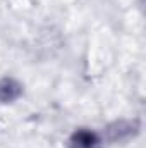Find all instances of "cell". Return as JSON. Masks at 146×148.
Returning <instances> with one entry per match:
<instances>
[{
    "instance_id": "cell-2",
    "label": "cell",
    "mask_w": 146,
    "mask_h": 148,
    "mask_svg": "<svg viewBox=\"0 0 146 148\" xmlns=\"http://www.w3.org/2000/svg\"><path fill=\"white\" fill-rule=\"evenodd\" d=\"M19 95H21V84L17 81L9 79V77L0 81V102H3V103L12 102Z\"/></svg>"
},
{
    "instance_id": "cell-3",
    "label": "cell",
    "mask_w": 146,
    "mask_h": 148,
    "mask_svg": "<svg viewBox=\"0 0 146 148\" xmlns=\"http://www.w3.org/2000/svg\"><path fill=\"white\" fill-rule=\"evenodd\" d=\"M131 124L129 122H115L113 124V127H110L108 129V133H110V138L112 140H120L124 134H131Z\"/></svg>"
},
{
    "instance_id": "cell-1",
    "label": "cell",
    "mask_w": 146,
    "mask_h": 148,
    "mask_svg": "<svg viewBox=\"0 0 146 148\" xmlns=\"http://www.w3.org/2000/svg\"><path fill=\"white\" fill-rule=\"evenodd\" d=\"M96 145H98V136L88 129L76 131L69 140V148H95Z\"/></svg>"
}]
</instances>
